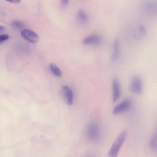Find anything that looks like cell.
<instances>
[{
  "label": "cell",
  "instance_id": "obj_1",
  "mask_svg": "<svg viewBox=\"0 0 157 157\" xmlns=\"http://www.w3.org/2000/svg\"><path fill=\"white\" fill-rule=\"evenodd\" d=\"M127 132L124 130L118 135L114 141L107 154V157H117L119 151L126 138Z\"/></svg>",
  "mask_w": 157,
  "mask_h": 157
},
{
  "label": "cell",
  "instance_id": "obj_2",
  "mask_svg": "<svg viewBox=\"0 0 157 157\" xmlns=\"http://www.w3.org/2000/svg\"><path fill=\"white\" fill-rule=\"evenodd\" d=\"M131 92L137 94H141L143 90V82L138 76H135L132 78L129 86Z\"/></svg>",
  "mask_w": 157,
  "mask_h": 157
},
{
  "label": "cell",
  "instance_id": "obj_3",
  "mask_svg": "<svg viewBox=\"0 0 157 157\" xmlns=\"http://www.w3.org/2000/svg\"><path fill=\"white\" fill-rule=\"evenodd\" d=\"M87 134L90 140L94 141L99 140L101 137V133L98 125L94 123L90 124L87 128Z\"/></svg>",
  "mask_w": 157,
  "mask_h": 157
},
{
  "label": "cell",
  "instance_id": "obj_4",
  "mask_svg": "<svg viewBox=\"0 0 157 157\" xmlns=\"http://www.w3.org/2000/svg\"><path fill=\"white\" fill-rule=\"evenodd\" d=\"M21 37L31 43H37L39 39V35L35 32L29 29H23L21 31Z\"/></svg>",
  "mask_w": 157,
  "mask_h": 157
},
{
  "label": "cell",
  "instance_id": "obj_5",
  "mask_svg": "<svg viewBox=\"0 0 157 157\" xmlns=\"http://www.w3.org/2000/svg\"><path fill=\"white\" fill-rule=\"evenodd\" d=\"M132 104V101L130 99H124L114 108L113 113L117 114L127 111L130 108Z\"/></svg>",
  "mask_w": 157,
  "mask_h": 157
},
{
  "label": "cell",
  "instance_id": "obj_6",
  "mask_svg": "<svg viewBox=\"0 0 157 157\" xmlns=\"http://www.w3.org/2000/svg\"><path fill=\"white\" fill-rule=\"evenodd\" d=\"M113 102H115L120 98L121 95L120 86L116 78L113 79Z\"/></svg>",
  "mask_w": 157,
  "mask_h": 157
},
{
  "label": "cell",
  "instance_id": "obj_7",
  "mask_svg": "<svg viewBox=\"0 0 157 157\" xmlns=\"http://www.w3.org/2000/svg\"><path fill=\"white\" fill-rule=\"evenodd\" d=\"M62 89L67 104L69 105H72L73 102V96L72 90L68 86L66 85L63 86Z\"/></svg>",
  "mask_w": 157,
  "mask_h": 157
},
{
  "label": "cell",
  "instance_id": "obj_8",
  "mask_svg": "<svg viewBox=\"0 0 157 157\" xmlns=\"http://www.w3.org/2000/svg\"><path fill=\"white\" fill-rule=\"evenodd\" d=\"M100 41V38L98 35L93 34L87 36L83 40V43L84 44H96L99 43Z\"/></svg>",
  "mask_w": 157,
  "mask_h": 157
},
{
  "label": "cell",
  "instance_id": "obj_9",
  "mask_svg": "<svg viewBox=\"0 0 157 157\" xmlns=\"http://www.w3.org/2000/svg\"><path fill=\"white\" fill-rule=\"evenodd\" d=\"M149 145L152 150L157 151V125L155 132L150 139Z\"/></svg>",
  "mask_w": 157,
  "mask_h": 157
},
{
  "label": "cell",
  "instance_id": "obj_10",
  "mask_svg": "<svg viewBox=\"0 0 157 157\" xmlns=\"http://www.w3.org/2000/svg\"><path fill=\"white\" fill-rule=\"evenodd\" d=\"M119 45L118 40H114L113 44V51L112 56V59L113 60L117 59L118 57Z\"/></svg>",
  "mask_w": 157,
  "mask_h": 157
},
{
  "label": "cell",
  "instance_id": "obj_11",
  "mask_svg": "<svg viewBox=\"0 0 157 157\" xmlns=\"http://www.w3.org/2000/svg\"><path fill=\"white\" fill-rule=\"evenodd\" d=\"M50 68L54 74L58 77L62 75L61 71L59 68L55 63H51L50 65Z\"/></svg>",
  "mask_w": 157,
  "mask_h": 157
},
{
  "label": "cell",
  "instance_id": "obj_12",
  "mask_svg": "<svg viewBox=\"0 0 157 157\" xmlns=\"http://www.w3.org/2000/svg\"><path fill=\"white\" fill-rule=\"evenodd\" d=\"M11 25L13 27L17 29H22L25 26L24 23L21 21L18 20L12 21L11 23Z\"/></svg>",
  "mask_w": 157,
  "mask_h": 157
},
{
  "label": "cell",
  "instance_id": "obj_13",
  "mask_svg": "<svg viewBox=\"0 0 157 157\" xmlns=\"http://www.w3.org/2000/svg\"><path fill=\"white\" fill-rule=\"evenodd\" d=\"M78 17L79 19L82 22H86L88 19L87 14L82 10H80L78 12Z\"/></svg>",
  "mask_w": 157,
  "mask_h": 157
},
{
  "label": "cell",
  "instance_id": "obj_14",
  "mask_svg": "<svg viewBox=\"0 0 157 157\" xmlns=\"http://www.w3.org/2000/svg\"><path fill=\"white\" fill-rule=\"evenodd\" d=\"M9 38V36L8 34H4L0 36V44L5 41Z\"/></svg>",
  "mask_w": 157,
  "mask_h": 157
},
{
  "label": "cell",
  "instance_id": "obj_15",
  "mask_svg": "<svg viewBox=\"0 0 157 157\" xmlns=\"http://www.w3.org/2000/svg\"><path fill=\"white\" fill-rule=\"evenodd\" d=\"M69 1L67 0H63L61 1V4L63 7L66 6L68 3Z\"/></svg>",
  "mask_w": 157,
  "mask_h": 157
},
{
  "label": "cell",
  "instance_id": "obj_16",
  "mask_svg": "<svg viewBox=\"0 0 157 157\" xmlns=\"http://www.w3.org/2000/svg\"><path fill=\"white\" fill-rule=\"evenodd\" d=\"M8 2H11V3H17L20 2V0H11L9 1H7Z\"/></svg>",
  "mask_w": 157,
  "mask_h": 157
},
{
  "label": "cell",
  "instance_id": "obj_17",
  "mask_svg": "<svg viewBox=\"0 0 157 157\" xmlns=\"http://www.w3.org/2000/svg\"><path fill=\"white\" fill-rule=\"evenodd\" d=\"M5 30V28L3 26H0V32L1 33L4 32Z\"/></svg>",
  "mask_w": 157,
  "mask_h": 157
},
{
  "label": "cell",
  "instance_id": "obj_18",
  "mask_svg": "<svg viewBox=\"0 0 157 157\" xmlns=\"http://www.w3.org/2000/svg\"><path fill=\"white\" fill-rule=\"evenodd\" d=\"M92 157L90 156H87V157Z\"/></svg>",
  "mask_w": 157,
  "mask_h": 157
}]
</instances>
